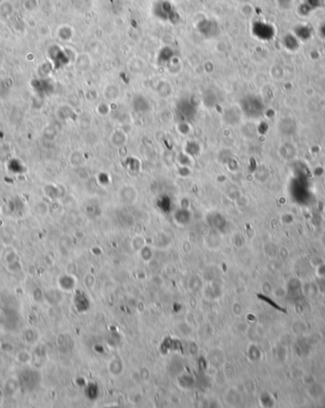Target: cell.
Here are the masks:
<instances>
[{"instance_id": "obj_1", "label": "cell", "mask_w": 325, "mask_h": 408, "mask_svg": "<svg viewBox=\"0 0 325 408\" xmlns=\"http://www.w3.org/2000/svg\"><path fill=\"white\" fill-rule=\"evenodd\" d=\"M19 382L25 390H33L40 382L39 373L30 369H26L19 375Z\"/></svg>"}]
</instances>
